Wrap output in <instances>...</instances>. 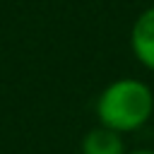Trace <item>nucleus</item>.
I'll return each mask as SVG.
<instances>
[{"label": "nucleus", "mask_w": 154, "mask_h": 154, "mask_svg": "<svg viewBox=\"0 0 154 154\" xmlns=\"http://www.w3.org/2000/svg\"><path fill=\"white\" fill-rule=\"evenodd\" d=\"M99 125L130 135L142 130L154 116V91L140 77H118L108 82L94 103Z\"/></svg>", "instance_id": "obj_1"}, {"label": "nucleus", "mask_w": 154, "mask_h": 154, "mask_svg": "<svg viewBox=\"0 0 154 154\" xmlns=\"http://www.w3.org/2000/svg\"><path fill=\"white\" fill-rule=\"evenodd\" d=\"M130 51L144 70L154 72V5L135 17L130 26Z\"/></svg>", "instance_id": "obj_2"}, {"label": "nucleus", "mask_w": 154, "mask_h": 154, "mask_svg": "<svg viewBox=\"0 0 154 154\" xmlns=\"http://www.w3.org/2000/svg\"><path fill=\"white\" fill-rule=\"evenodd\" d=\"M79 152L82 154H128L125 135L108 130L103 125H96L89 132H84V137L79 142Z\"/></svg>", "instance_id": "obj_3"}, {"label": "nucleus", "mask_w": 154, "mask_h": 154, "mask_svg": "<svg viewBox=\"0 0 154 154\" xmlns=\"http://www.w3.org/2000/svg\"><path fill=\"white\" fill-rule=\"evenodd\" d=\"M128 154H154V149H132Z\"/></svg>", "instance_id": "obj_4"}]
</instances>
